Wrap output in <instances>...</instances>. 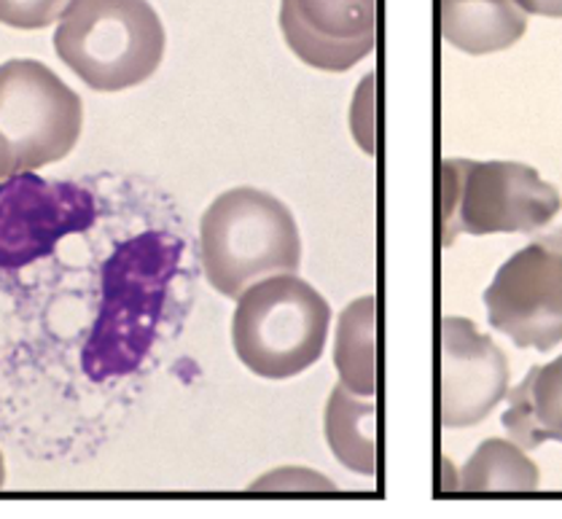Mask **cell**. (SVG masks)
<instances>
[{"mask_svg": "<svg viewBox=\"0 0 562 519\" xmlns=\"http://www.w3.org/2000/svg\"><path fill=\"white\" fill-rule=\"evenodd\" d=\"M323 431L334 458L361 476L376 474V404L334 385L323 411Z\"/></svg>", "mask_w": 562, "mask_h": 519, "instance_id": "cell-13", "label": "cell"}, {"mask_svg": "<svg viewBox=\"0 0 562 519\" xmlns=\"http://www.w3.org/2000/svg\"><path fill=\"white\" fill-rule=\"evenodd\" d=\"M181 242L146 232L124 242L103 267V304L83 348V372L92 380L133 372L159 324L165 291L176 272Z\"/></svg>", "mask_w": 562, "mask_h": 519, "instance_id": "cell-1", "label": "cell"}, {"mask_svg": "<svg viewBox=\"0 0 562 519\" xmlns=\"http://www.w3.org/2000/svg\"><path fill=\"white\" fill-rule=\"evenodd\" d=\"M165 44V25L148 0H70L54 30L57 57L98 92L151 79Z\"/></svg>", "mask_w": 562, "mask_h": 519, "instance_id": "cell-3", "label": "cell"}, {"mask_svg": "<svg viewBox=\"0 0 562 519\" xmlns=\"http://www.w3.org/2000/svg\"><path fill=\"white\" fill-rule=\"evenodd\" d=\"M374 103H376V74H369L367 79L358 83L356 100L350 109V133L361 151L372 157L376 151V119H374Z\"/></svg>", "mask_w": 562, "mask_h": 519, "instance_id": "cell-17", "label": "cell"}, {"mask_svg": "<svg viewBox=\"0 0 562 519\" xmlns=\"http://www.w3.org/2000/svg\"><path fill=\"white\" fill-rule=\"evenodd\" d=\"M509 358L474 320L447 315L439 328V420L445 428L482 422L509 393Z\"/></svg>", "mask_w": 562, "mask_h": 519, "instance_id": "cell-9", "label": "cell"}, {"mask_svg": "<svg viewBox=\"0 0 562 519\" xmlns=\"http://www.w3.org/2000/svg\"><path fill=\"white\" fill-rule=\"evenodd\" d=\"M541 487V471L528 452L512 439H487L460 469V493H533Z\"/></svg>", "mask_w": 562, "mask_h": 519, "instance_id": "cell-15", "label": "cell"}, {"mask_svg": "<svg viewBox=\"0 0 562 519\" xmlns=\"http://www.w3.org/2000/svg\"><path fill=\"white\" fill-rule=\"evenodd\" d=\"M331 304L299 274H272L237 296L232 345L245 369L265 380H289L321 361Z\"/></svg>", "mask_w": 562, "mask_h": 519, "instance_id": "cell-4", "label": "cell"}, {"mask_svg": "<svg viewBox=\"0 0 562 519\" xmlns=\"http://www.w3.org/2000/svg\"><path fill=\"white\" fill-rule=\"evenodd\" d=\"M70 0H0V25L41 30L59 20Z\"/></svg>", "mask_w": 562, "mask_h": 519, "instance_id": "cell-16", "label": "cell"}, {"mask_svg": "<svg viewBox=\"0 0 562 519\" xmlns=\"http://www.w3.org/2000/svg\"><path fill=\"white\" fill-rule=\"evenodd\" d=\"M509 396L504 422L506 433L522 450H536L547 441L562 444V356L547 366H533Z\"/></svg>", "mask_w": 562, "mask_h": 519, "instance_id": "cell-12", "label": "cell"}, {"mask_svg": "<svg viewBox=\"0 0 562 519\" xmlns=\"http://www.w3.org/2000/svg\"><path fill=\"white\" fill-rule=\"evenodd\" d=\"M512 3L528 16H552V20H560L562 16V0H512Z\"/></svg>", "mask_w": 562, "mask_h": 519, "instance_id": "cell-18", "label": "cell"}, {"mask_svg": "<svg viewBox=\"0 0 562 519\" xmlns=\"http://www.w3.org/2000/svg\"><path fill=\"white\" fill-rule=\"evenodd\" d=\"M94 200L76 183L16 172L0 183V267L20 270L49 256L65 235L94 224Z\"/></svg>", "mask_w": 562, "mask_h": 519, "instance_id": "cell-8", "label": "cell"}, {"mask_svg": "<svg viewBox=\"0 0 562 519\" xmlns=\"http://www.w3.org/2000/svg\"><path fill=\"white\" fill-rule=\"evenodd\" d=\"M339 385L363 398L376 396V296H358L342 309L334 334Z\"/></svg>", "mask_w": 562, "mask_h": 519, "instance_id": "cell-14", "label": "cell"}, {"mask_svg": "<svg viewBox=\"0 0 562 519\" xmlns=\"http://www.w3.org/2000/svg\"><path fill=\"white\" fill-rule=\"evenodd\" d=\"M81 98L38 59L0 65V181L68 157L81 135Z\"/></svg>", "mask_w": 562, "mask_h": 519, "instance_id": "cell-6", "label": "cell"}, {"mask_svg": "<svg viewBox=\"0 0 562 519\" xmlns=\"http://www.w3.org/2000/svg\"><path fill=\"white\" fill-rule=\"evenodd\" d=\"M562 196L522 162H441V246L460 235H530L560 213Z\"/></svg>", "mask_w": 562, "mask_h": 519, "instance_id": "cell-5", "label": "cell"}, {"mask_svg": "<svg viewBox=\"0 0 562 519\" xmlns=\"http://www.w3.org/2000/svg\"><path fill=\"white\" fill-rule=\"evenodd\" d=\"M200 253L207 283L237 300L259 280L294 274L302 264V235L278 196L237 187L215 196L202 216Z\"/></svg>", "mask_w": 562, "mask_h": 519, "instance_id": "cell-2", "label": "cell"}, {"mask_svg": "<svg viewBox=\"0 0 562 519\" xmlns=\"http://www.w3.org/2000/svg\"><path fill=\"white\" fill-rule=\"evenodd\" d=\"M487 320L517 348L547 353L562 342V229L504 261L484 291Z\"/></svg>", "mask_w": 562, "mask_h": 519, "instance_id": "cell-7", "label": "cell"}, {"mask_svg": "<svg viewBox=\"0 0 562 519\" xmlns=\"http://www.w3.org/2000/svg\"><path fill=\"white\" fill-rule=\"evenodd\" d=\"M280 30L310 68L345 74L376 46V0H280Z\"/></svg>", "mask_w": 562, "mask_h": 519, "instance_id": "cell-10", "label": "cell"}, {"mask_svg": "<svg viewBox=\"0 0 562 519\" xmlns=\"http://www.w3.org/2000/svg\"><path fill=\"white\" fill-rule=\"evenodd\" d=\"M5 485V463H3V455H0V487Z\"/></svg>", "mask_w": 562, "mask_h": 519, "instance_id": "cell-19", "label": "cell"}, {"mask_svg": "<svg viewBox=\"0 0 562 519\" xmlns=\"http://www.w3.org/2000/svg\"><path fill=\"white\" fill-rule=\"evenodd\" d=\"M439 30L463 55H495L522 38L528 14L512 0H439Z\"/></svg>", "mask_w": 562, "mask_h": 519, "instance_id": "cell-11", "label": "cell"}]
</instances>
